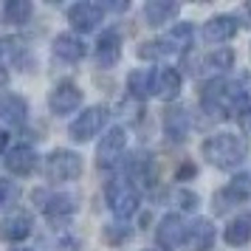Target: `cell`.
<instances>
[{
  "mask_svg": "<svg viewBox=\"0 0 251 251\" xmlns=\"http://www.w3.org/2000/svg\"><path fill=\"white\" fill-rule=\"evenodd\" d=\"M234 34H237V17H231V14H217L203 25L206 43H226Z\"/></svg>",
  "mask_w": 251,
  "mask_h": 251,
  "instance_id": "14",
  "label": "cell"
},
{
  "mask_svg": "<svg viewBox=\"0 0 251 251\" xmlns=\"http://www.w3.org/2000/svg\"><path fill=\"white\" fill-rule=\"evenodd\" d=\"M43 209H46L48 217H54V220H57V217H68L76 206H74V201H71L68 195H51Z\"/></svg>",
  "mask_w": 251,
  "mask_h": 251,
  "instance_id": "23",
  "label": "cell"
},
{
  "mask_svg": "<svg viewBox=\"0 0 251 251\" xmlns=\"http://www.w3.org/2000/svg\"><path fill=\"white\" fill-rule=\"evenodd\" d=\"M48 104H51V110L57 116H68L74 113L76 107L82 104V91L74 85V82H59L57 88L51 91V99H48Z\"/></svg>",
  "mask_w": 251,
  "mask_h": 251,
  "instance_id": "9",
  "label": "cell"
},
{
  "mask_svg": "<svg viewBox=\"0 0 251 251\" xmlns=\"http://www.w3.org/2000/svg\"><path fill=\"white\" fill-rule=\"evenodd\" d=\"M31 3L28 0H12V3H6V9H3V14H6V20L14 25H23L28 23V17H31Z\"/></svg>",
  "mask_w": 251,
  "mask_h": 251,
  "instance_id": "22",
  "label": "cell"
},
{
  "mask_svg": "<svg viewBox=\"0 0 251 251\" xmlns=\"http://www.w3.org/2000/svg\"><path fill=\"white\" fill-rule=\"evenodd\" d=\"M102 6L99 3H88V0H82V3H74L68 9V20L71 25L76 28V31H93L96 25L102 23Z\"/></svg>",
  "mask_w": 251,
  "mask_h": 251,
  "instance_id": "10",
  "label": "cell"
},
{
  "mask_svg": "<svg viewBox=\"0 0 251 251\" xmlns=\"http://www.w3.org/2000/svg\"><path fill=\"white\" fill-rule=\"evenodd\" d=\"M104 195H107V206L116 217H133L138 212V192L136 186L127 181V178H113L104 186Z\"/></svg>",
  "mask_w": 251,
  "mask_h": 251,
  "instance_id": "2",
  "label": "cell"
},
{
  "mask_svg": "<svg viewBox=\"0 0 251 251\" xmlns=\"http://www.w3.org/2000/svg\"><path fill=\"white\" fill-rule=\"evenodd\" d=\"M189 40H192V25L189 23H181L172 28V34L164 40L167 46H170V51H175V48H186L189 46Z\"/></svg>",
  "mask_w": 251,
  "mask_h": 251,
  "instance_id": "26",
  "label": "cell"
},
{
  "mask_svg": "<svg viewBox=\"0 0 251 251\" xmlns=\"http://www.w3.org/2000/svg\"><path fill=\"white\" fill-rule=\"evenodd\" d=\"M164 130L172 141H183L186 133H189V113L183 107H170L167 116H164Z\"/></svg>",
  "mask_w": 251,
  "mask_h": 251,
  "instance_id": "17",
  "label": "cell"
},
{
  "mask_svg": "<svg viewBox=\"0 0 251 251\" xmlns=\"http://www.w3.org/2000/svg\"><path fill=\"white\" fill-rule=\"evenodd\" d=\"M46 175L57 183L76 181L82 175V158L71 150H54L46 158Z\"/></svg>",
  "mask_w": 251,
  "mask_h": 251,
  "instance_id": "3",
  "label": "cell"
},
{
  "mask_svg": "<svg viewBox=\"0 0 251 251\" xmlns=\"http://www.w3.org/2000/svg\"><path fill=\"white\" fill-rule=\"evenodd\" d=\"M34 167H37V152L31 147H25V144L6 152V170L14 172V175H31Z\"/></svg>",
  "mask_w": 251,
  "mask_h": 251,
  "instance_id": "15",
  "label": "cell"
},
{
  "mask_svg": "<svg viewBox=\"0 0 251 251\" xmlns=\"http://www.w3.org/2000/svg\"><path fill=\"white\" fill-rule=\"evenodd\" d=\"M223 237H226L228 246H246V243L251 240V215L234 217V220H231V223L226 226Z\"/></svg>",
  "mask_w": 251,
  "mask_h": 251,
  "instance_id": "20",
  "label": "cell"
},
{
  "mask_svg": "<svg viewBox=\"0 0 251 251\" xmlns=\"http://www.w3.org/2000/svg\"><path fill=\"white\" fill-rule=\"evenodd\" d=\"M150 82H152V71H133L127 76V91L133 93V96H147Z\"/></svg>",
  "mask_w": 251,
  "mask_h": 251,
  "instance_id": "25",
  "label": "cell"
},
{
  "mask_svg": "<svg viewBox=\"0 0 251 251\" xmlns=\"http://www.w3.org/2000/svg\"><path fill=\"white\" fill-rule=\"evenodd\" d=\"M223 192H226V198L231 203H246V201H251V175H237V178H231Z\"/></svg>",
  "mask_w": 251,
  "mask_h": 251,
  "instance_id": "21",
  "label": "cell"
},
{
  "mask_svg": "<svg viewBox=\"0 0 251 251\" xmlns=\"http://www.w3.org/2000/svg\"><path fill=\"white\" fill-rule=\"evenodd\" d=\"M150 93H152V96H158V99H164V102H172V99L181 93V74H178V68L161 65L158 71H152Z\"/></svg>",
  "mask_w": 251,
  "mask_h": 251,
  "instance_id": "8",
  "label": "cell"
},
{
  "mask_svg": "<svg viewBox=\"0 0 251 251\" xmlns=\"http://www.w3.org/2000/svg\"><path fill=\"white\" fill-rule=\"evenodd\" d=\"M12 251H31V249H12Z\"/></svg>",
  "mask_w": 251,
  "mask_h": 251,
  "instance_id": "33",
  "label": "cell"
},
{
  "mask_svg": "<svg viewBox=\"0 0 251 251\" xmlns=\"http://www.w3.org/2000/svg\"><path fill=\"white\" fill-rule=\"evenodd\" d=\"M119 57H122V37H119L116 28H107V31H102L99 43H96V62L102 68H110V65H116Z\"/></svg>",
  "mask_w": 251,
  "mask_h": 251,
  "instance_id": "13",
  "label": "cell"
},
{
  "mask_svg": "<svg viewBox=\"0 0 251 251\" xmlns=\"http://www.w3.org/2000/svg\"><path fill=\"white\" fill-rule=\"evenodd\" d=\"M178 201H181L183 209H195V206H198V198H195L192 192H178Z\"/></svg>",
  "mask_w": 251,
  "mask_h": 251,
  "instance_id": "29",
  "label": "cell"
},
{
  "mask_svg": "<svg viewBox=\"0 0 251 251\" xmlns=\"http://www.w3.org/2000/svg\"><path fill=\"white\" fill-rule=\"evenodd\" d=\"M183 220L181 215H164L158 223V234H155V240H158L161 249H181V240H183Z\"/></svg>",
  "mask_w": 251,
  "mask_h": 251,
  "instance_id": "12",
  "label": "cell"
},
{
  "mask_svg": "<svg viewBox=\"0 0 251 251\" xmlns=\"http://www.w3.org/2000/svg\"><path fill=\"white\" fill-rule=\"evenodd\" d=\"M127 172H130V183L133 186H141V189H150V186H155V181H158L155 161L150 158V155H133Z\"/></svg>",
  "mask_w": 251,
  "mask_h": 251,
  "instance_id": "11",
  "label": "cell"
},
{
  "mask_svg": "<svg viewBox=\"0 0 251 251\" xmlns=\"http://www.w3.org/2000/svg\"><path fill=\"white\" fill-rule=\"evenodd\" d=\"M125 147H127L125 127H110V130L102 136V141H99V150H96L99 167H113L116 161H119V155L125 152Z\"/></svg>",
  "mask_w": 251,
  "mask_h": 251,
  "instance_id": "6",
  "label": "cell"
},
{
  "mask_svg": "<svg viewBox=\"0 0 251 251\" xmlns=\"http://www.w3.org/2000/svg\"><path fill=\"white\" fill-rule=\"evenodd\" d=\"M240 127H243V133L251 138V104L243 110V113H240Z\"/></svg>",
  "mask_w": 251,
  "mask_h": 251,
  "instance_id": "28",
  "label": "cell"
},
{
  "mask_svg": "<svg viewBox=\"0 0 251 251\" xmlns=\"http://www.w3.org/2000/svg\"><path fill=\"white\" fill-rule=\"evenodd\" d=\"M203 155L217 170H231L246 161V144L234 133H215L212 138L203 141Z\"/></svg>",
  "mask_w": 251,
  "mask_h": 251,
  "instance_id": "1",
  "label": "cell"
},
{
  "mask_svg": "<svg viewBox=\"0 0 251 251\" xmlns=\"http://www.w3.org/2000/svg\"><path fill=\"white\" fill-rule=\"evenodd\" d=\"M6 198H9V186H6V183L0 181V206L6 203Z\"/></svg>",
  "mask_w": 251,
  "mask_h": 251,
  "instance_id": "31",
  "label": "cell"
},
{
  "mask_svg": "<svg viewBox=\"0 0 251 251\" xmlns=\"http://www.w3.org/2000/svg\"><path fill=\"white\" fill-rule=\"evenodd\" d=\"M25 116H28V107L20 96L14 93H0V119L9 122V125H23Z\"/></svg>",
  "mask_w": 251,
  "mask_h": 251,
  "instance_id": "16",
  "label": "cell"
},
{
  "mask_svg": "<svg viewBox=\"0 0 251 251\" xmlns=\"http://www.w3.org/2000/svg\"><path fill=\"white\" fill-rule=\"evenodd\" d=\"M54 54L59 59H65V62H79L85 57V43L74 34H59L54 40Z\"/></svg>",
  "mask_w": 251,
  "mask_h": 251,
  "instance_id": "18",
  "label": "cell"
},
{
  "mask_svg": "<svg viewBox=\"0 0 251 251\" xmlns=\"http://www.w3.org/2000/svg\"><path fill=\"white\" fill-rule=\"evenodd\" d=\"M167 51H170L167 43H161V40H150V43H144V46L138 48V57L141 59H161Z\"/></svg>",
  "mask_w": 251,
  "mask_h": 251,
  "instance_id": "27",
  "label": "cell"
},
{
  "mask_svg": "<svg viewBox=\"0 0 251 251\" xmlns=\"http://www.w3.org/2000/svg\"><path fill=\"white\" fill-rule=\"evenodd\" d=\"M104 119H107V107H104V104L88 107L85 113H79L71 122V138H74V141H91V138L104 127Z\"/></svg>",
  "mask_w": 251,
  "mask_h": 251,
  "instance_id": "4",
  "label": "cell"
},
{
  "mask_svg": "<svg viewBox=\"0 0 251 251\" xmlns=\"http://www.w3.org/2000/svg\"><path fill=\"white\" fill-rule=\"evenodd\" d=\"M215 246V226L209 220H195L183 228L181 251H209Z\"/></svg>",
  "mask_w": 251,
  "mask_h": 251,
  "instance_id": "7",
  "label": "cell"
},
{
  "mask_svg": "<svg viewBox=\"0 0 251 251\" xmlns=\"http://www.w3.org/2000/svg\"><path fill=\"white\" fill-rule=\"evenodd\" d=\"M144 14H147L150 25L170 23L172 17L178 14V3H172V0H150L147 6H144Z\"/></svg>",
  "mask_w": 251,
  "mask_h": 251,
  "instance_id": "19",
  "label": "cell"
},
{
  "mask_svg": "<svg viewBox=\"0 0 251 251\" xmlns=\"http://www.w3.org/2000/svg\"><path fill=\"white\" fill-rule=\"evenodd\" d=\"M201 65H209V71H226L234 65V51L231 48H217V51H212L209 57H203V62Z\"/></svg>",
  "mask_w": 251,
  "mask_h": 251,
  "instance_id": "24",
  "label": "cell"
},
{
  "mask_svg": "<svg viewBox=\"0 0 251 251\" xmlns=\"http://www.w3.org/2000/svg\"><path fill=\"white\" fill-rule=\"evenodd\" d=\"M6 144H9V133H6V130H3V127H0V152H3V150H6Z\"/></svg>",
  "mask_w": 251,
  "mask_h": 251,
  "instance_id": "32",
  "label": "cell"
},
{
  "mask_svg": "<svg viewBox=\"0 0 251 251\" xmlns=\"http://www.w3.org/2000/svg\"><path fill=\"white\" fill-rule=\"evenodd\" d=\"M243 20H246V25H251V3H246V6H243Z\"/></svg>",
  "mask_w": 251,
  "mask_h": 251,
  "instance_id": "30",
  "label": "cell"
},
{
  "mask_svg": "<svg viewBox=\"0 0 251 251\" xmlns=\"http://www.w3.org/2000/svg\"><path fill=\"white\" fill-rule=\"evenodd\" d=\"M31 226H34V220L28 212L23 209H12V212H6L3 220H0V240H9V243H20L31 234Z\"/></svg>",
  "mask_w": 251,
  "mask_h": 251,
  "instance_id": "5",
  "label": "cell"
}]
</instances>
